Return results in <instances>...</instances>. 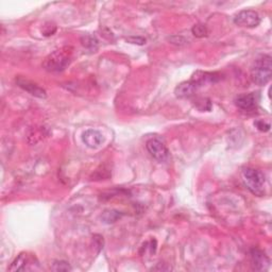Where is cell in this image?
Returning a JSON list of instances; mask_svg holds the SVG:
<instances>
[{
  "label": "cell",
  "instance_id": "1",
  "mask_svg": "<svg viewBox=\"0 0 272 272\" xmlns=\"http://www.w3.org/2000/svg\"><path fill=\"white\" fill-rule=\"evenodd\" d=\"M73 55L72 47H62V48L54 50L45 58L43 66L46 70L51 73H58L63 70L70 64Z\"/></svg>",
  "mask_w": 272,
  "mask_h": 272
},
{
  "label": "cell",
  "instance_id": "2",
  "mask_svg": "<svg viewBox=\"0 0 272 272\" xmlns=\"http://www.w3.org/2000/svg\"><path fill=\"white\" fill-rule=\"evenodd\" d=\"M272 61L271 56L266 54L258 57L251 69V78L254 83L265 85L271 79Z\"/></svg>",
  "mask_w": 272,
  "mask_h": 272
},
{
  "label": "cell",
  "instance_id": "3",
  "mask_svg": "<svg viewBox=\"0 0 272 272\" xmlns=\"http://www.w3.org/2000/svg\"><path fill=\"white\" fill-rule=\"evenodd\" d=\"M243 181L245 186L255 196L264 195V184H265V175L262 171L254 168L247 167L243 169L241 172Z\"/></svg>",
  "mask_w": 272,
  "mask_h": 272
},
{
  "label": "cell",
  "instance_id": "4",
  "mask_svg": "<svg viewBox=\"0 0 272 272\" xmlns=\"http://www.w3.org/2000/svg\"><path fill=\"white\" fill-rule=\"evenodd\" d=\"M146 147H147V150L149 151L150 155L157 161H159L161 163L168 161L169 151L162 140H160L158 138H151L147 141Z\"/></svg>",
  "mask_w": 272,
  "mask_h": 272
},
{
  "label": "cell",
  "instance_id": "5",
  "mask_svg": "<svg viewBox=\"0 0 272 272\" xmlns=\"http://www.w3.org/2000/svg\"><path fill=\"white\" fill-rule=\"evenodd\" d=\"M234 22L237 26L254 28L257 27L261 22V17L256 11L253 10H244L234 17Z\"/></svg>",
  "mask_w": 272,
  "mask_h": 272
},
{
  "label": "cell",
  "instance_id": "6",
  "mask_svg": "<svg viewBox=\"0 0 272 272\" xmlns=\"http://www.w3.org/2000/svg\"><path fill=\"white\" fill-rule=\"evenodd\" d=\"M258 95L256 93H250V94H243L235 99V103L238 108L246 112H251L256 109L258 103Z\"/></svg>",
  "mask_w": 272,
  "mask_h": 272
},
{
  "label": "cell",
  "instance_id": "7",
  "mask_svg": "<svg viewBox=\"0 0 272 272\" xmlns=\"http://www.w3.org/2000/svg\"><path fill=\"white\" fill-rule=\"evenodd\" d=\"M16 83L18 84L19 87H21L23 90H26L27 93H29L34 97L46 98V96H47L46 90L44 88H42L37 83H34V82H32L26 78H22V77L17 78Z\"/></svg>",
  "mask_w": 272,
  "mask_h": 272
},
{
  "label": "cell",
  "instance_id": "8",
  "mask_svg": "<svg viewBox=\"0 0 272 272\" xmlns=\"http://www.w3.org/2000/svg\"><path fill=\"white\" fill-rule=\"evenodd\" d=\"M250 255H251V265H252L253 270L265 271L268 269L270 265V261L268 256L262 250L253 248V249L250 251Z\"/></svg>",
  "mask_w": 272,
  "mask_h": 272
},
{
  "label": "cell",
  "instance_id": "9",
  "mask_svg": "<svg viewBox=\"0 0 272 272\" xmlns=\"http://www.w3.org/2000/svg\"><path fill=\"white\" fill-rule=\"evenodd\" d=\"M82 140H83V143L88 148L97 149L103 144L104 138L103 135L99 131H97V130L89 129L82 134Z\"/></svg>",
  "mask_w": 272,
  "mask_h": 272
},
{
  "label": "cell",
  "instance_id": "10",
  "mask_svg": "<svg viewBox=\"0 0 272 272\" xmlns=\"http://www.w3.org/2000/svg\"><path fill=\"white\" fill-rule=\"evenodd\" d=\"M221 79V76L218 73H207V72H196L191 81L194 82V83L200 87L203 86L205 84L209 83H216L217 81Z\"/></svg>",
  "mask_w": 272,
  "mask_h": 272
},
{
  "label": "cell",
  "instance_id": "11",
  "mask_svg": "<svg viewBox=\"0 0 272 272\" xmlns=\"http://www.w3.org/2000/svg\"><path fill=\"white\" fill-rule=\"evenodd\" d=\"M35 258L28 253H21L19 254L15 259L14 262L11 264L9 267L10 271H25L29 269V266L31 264H34Z\"/></svg>",
  "mask_w": 272,
  "mask_h": 272
},
{
  "label": "cell",
  "instance_id": "12",
  "mask_svg": "<svg viewBox=\"0 0 272 272\" xmlns=\"http://www.w3.org/2000/svg\"><path fill=\"white\" fill-rule=\"evenodd\" d=\"M198 88L199 87L194 83V82L189 80L186 82H182L181 84L176 86L174 89V94H175L176 97L181 98V99L191 98L192 96H194Z\"/></svg>",
  "mask_w": 272,
  "mask_h": 272
},
{
  "label": "cell",
  "instance_id": "13",
  "mask_svg": "<svg viewBox=\"0 0 272 272\" xmlns=\"http://www.w3.org/2000/svg\"><path fill=\"white\" fill-rule=\"evenodd\" d=\"M123 216V214L120 211L118 210H115V209H110V210H105L102 216H101V219L104 223H114L116 222L118 219H120Z\"/></svg>",
  "mask_w": 272,
  "mask_h": 272
},
{
  "label": "cell",
  "instance_id": "14",
  "mask_svg": "<svg viewBox=\"0 0 272 272\" xmlns=\"http://www.w3.org/2000/svg\"><path fill=\"white\" fill-rule=\"evenodd\" d=\"M81 42H82V45H83L84 47H86V48L90 49V50L95 51V50H97V48H98V41L95 37L86 35V37L82 38Z\"/></svg>",
  "mask_w": 272,
  "mask_h": 272
},
{
  "label": "cell",
  "instance_id": "15",
  "mask_svg": "<svg viewBox=\"0 0 272 272\" xmlns=\"http://www.w3.org/2000/svg\"><path fill=\"white\" fill-rule=\"evenodd\" d=\"M195 105L201 112H209L211 110V102L207 98H198L195 101Z\"/></svg>",
  "mask_w": 272,
  "mask_h": 272
},
{
  "label": "cell",
  "instance_id": "16",
  "mask_svg": "<svg viewBox=\"0 0 272 272\" xmlns=\"http://www.w3.org/2000/svg\"><path fill=\"white\" fill-rule=\"evenodd\" d=\"M192 32L196 38H199V39L205 38V37H207V34H208V30H207L206 26L202 25V23H197V25H195L192 29Z\"/></svg>",
  "mask_w": 272,
  "mask_h": 272
},
{
  "label": "cell",
  "instance_id": "17",
  "mask_svg": "<svg viewBox=\"0 0 272 272\" xmlns=\"http://www.w3.org/2000/svg\"><path fill=\"white\" fill-rule=\"evenodd\" d=\"M52 270L53 271H70L72 270V267H70V265L65 262V261H55L52 265Z\"/></svg>",
  "mask_w": 272,
  "mask_h": 272
},
{
  "label": "cell",
  "instance_id": "18",
  "mask_svg": "<svg viewBox=\"0 0 272 272\" xmlns=\"http://www.w3.org/2000/svg\"><path fill=\"white\" fill-rule=\"evenodd\" d=\"M254 126L256 127L257 130H259V131H262V132H268L269 130H270V124L269 123H266L263 119L256 120L254 123Z\"/></svg>",
  "mask_w": 272,
  "mask_h": 272
},
{
  "label": "cell",
  "instance_id": "19",
  "mask_svg": "<svg viewBox=\"0 0 272 272\" xmlns=\"http://www.w3.org/2000/svg\"><path fill=\"white\" fill-rule=\"evenodd\" d=\"M127 42L131 44H135V45H144L146 44V39L141 37H131L127 39Z\"/></svg>",
  "mask_w": 272,
  "mask_h": 272
},
{
  "label": "cell",
  "instance_id": "20",
  "mask_svg": "<svg viewBox=\"0 0 272 272\" xmlns=\"http://www.w3.org/2000/svg\"><path fill=\"white\" fill-rule=\"evenodd\" d=\"M169 41L171 42V44L176 45V46H182L187 43V41L183 37H172L169 39Z\"/></svg>",
  "mask_w": 272,
  "mask_h": 272
}]
</instances>
